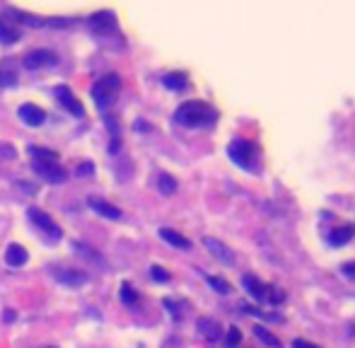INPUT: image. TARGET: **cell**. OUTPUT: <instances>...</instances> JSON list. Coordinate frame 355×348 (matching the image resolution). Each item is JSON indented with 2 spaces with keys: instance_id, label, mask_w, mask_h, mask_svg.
I'll return each mask as SVG.
<instances>
[{
  "instance_id": "obj_19",
  "label": "cell",
  "mask_w": 355,
  "mask_h": 348,
  "mask_svg": "<svg viewBox=\"0 0 355 348\" xmlns=\"http://www.w3.org/2000/svg\"><path fill=\"white\" fill-rule=\"evenodd\" d=\"M355 227H339V230H334V232H331V235H329V242H331V245H334V247H341V245H345V242H348V240H353V235H355Z\"/></svg>"
},
{
  "instance_id": "obj_31",
  "label": "cell",
  "mask_w": 355,
  "mask_h": 348,
  "mask_svg": "<svg viewBox=\"0 0 355 348\" xmlns=\"http://www.w3.org/2000/svg\"><path fill=\"white\" fill-rule=\"evenodd\" d=\"M92 174V164H83V167H77V177H90Z\"/></svg>"
},
{
  "instance_id": "obj_9",
  "label": "cell",
  "mask_w": 355,
  "mask_h": 348,
  "mask_svg": "<svg viewBox=\"0 0 355 348\" xmlns=\"http://www.w3.org/2000/svg\"><path fill=\"white\" fill-rule=\"evenodd\" d=\"M53 278L66 288H80L90 281V276L85 271H80V269H68V266L53 269Z\"/></svg>"
},
{
  "instance_id": "obj_20",
  "label": "cell",
  "mask_w": 355,
  "mask_h": 348,
  "mask_svg": "<svg viewBox=\"0 0 355 348\" xmlns=\"http://www.w3.org/2000/svg\"><path fill=\"white\" fill-rule=\"evenodd\" d=\"M157 189H160L165 196L176 194V179H174V177H172V174L162 172L160 177H157Z\"/></svg>"
},
{
  "instance_id": "obj_16",
  "label": "cell",
  "mask_w": 355,
  "mask_h": 348,
  "mask_svg": "<svg viewBox=\"0 0 355 348\" xmlns=\"http://www.w3.org/2000/svg\"><path fill=\"white\" fill-rule=\"evenodd\" d=\"M160 237L167 242V245L176 247V249H191V242L186 240V237L181 235V232L172 230V227H160Z\"/></svg>"
},
{
  "instance_id": "obj_14",
  "label": "cell",
  "mask_w": 355,
  "mask_h": 348,
  "mask_svg": "<svg viewBox=\"0 0 355 348\" xmlns=\"http://www.w3.org/2000/svg\"><path fill=\"white\" fill-rule=\"evenodd\" d=\"M27 261H29V251H27L25 247L17 245V242L8 245V249H5V264H8V266L20 269V266H25Z\"/></svg>"
},
{
  "instance_id": "obj_8",
  "label": "cell",
  "mask_w": 355,
  "mask_h": 348,
  "mask_svg": "<svg viewBox=\"0 0 355 348\" xmlns=\"http://www.w3.org/2000/svg\"><path fill=\"white\" fill-rule=\"evenodd\" d=\"M58 63V56L49 49H34L25 56L27 71H42V68H53Z\"/></svg>"
},
{
  "instance_id": "obj_4",
  "label": "cell",
  "mask_w": 355,
  "mask_h": 348,
  "mask_svg": "<svg viewBox=\"0 0 355 348\" xmlns=\"http://www.w3.org/2000/svg\"><path fill=\"white\" fill-rule=\"evenodd\" d=\"M118 90H121V77H118L116 73H107V75H102L97 82H94L92 92H90V95H92L97 109L107 112V109L111 107L114 102H116Z\"/></svg>"
},
{
  "instance_id": "obj_22",
  "label": "cell",
  "mask_w": 355,
  "mask_h": 348,
  "mask_svg": "<svg viewBox=\"0 0 355 348\" xmlns=\"http://www.w3.org/2000/svg\"><path fill=\"white\" fill-rule=\"evenodd\" d=\"M254 334H257L259 338H261L263 343H266V346H271V348H280V341L276 336H273L271 332H268V329H263V327H257L254 329Z\"/></svg>"
},
{
  "instance_id": "obj_6",
  "label": "cell",
  "mask_w": 355,
  "mask_h": 348,
  "mask_svg": "<svg viewBox=\"0 0 355 348\" xmlns=\"http://www.w3.org/2000/svg\"><path fill=\"white\" fill-rule=\"evenodd\" d=\"M242 286H244V290H247L249 295H252L254 300H259V302L280 305V302L285 300V293L280 290V288L268 286V283H263L261 278H257L254 273H247V276L242 278Z\"/></svg>"
},
{
  "instance_id": "obj_25",
  "label": "cell",
  "mask_w": 355,
  "mask_h": 348,
  "mask_svg": "<svg viewBox=\"0 0 355 348\" xmlns=\"http://www.w3.org/2000/svg\"><path fill=\"white\" fill-rule=\"evenodd\" d=\"M121 300H124L126 305H133V302L138 300V295H135L133 288H131L129 283H124V286H121Z\"/></svg>"
},
{
  "instance_id": "obj_3",
  "label": "cell",
  "mask_w": 355,
  "mask_h": 348,
  "mask_svg": "<svg viewBox=\"0 0 355 348\" xmlns=\"http://www.w3.org/2000/svg\"><path fill=\"white\" fill-rule=\"evenodd\" d=\"M227 155L239 169L247 172H259V162H261V148L254 140L247 138H235L227 145Z\"/></svg>"
},
{
  "instance_id": "obj_26",
  "label": "cell",
  "mask_w": 355,
  "mask_h": 348,
  "mask_svg": "<svg viewBox=\"0 0 355 348\" xmlns=\"http://www.w3.org/2000/svg\"><path fill=\"white\" fill-rule=\"evenodd\" d=\"M150 276H153V281H160V283L170 281V273H167L162 266H153V269H150Z\"/></svg>"
},
{
  "instance_id": "obj_30",
  "label": "cell",
  "mask_w": 355,
  "mask_h": 348,
  "mask_svg": "<svg viewBox=\"0 0 355 348\" xmlns=\"http://www.w3.org/2000/svg\"><path fill=\"white\" fill-rule=\"evenodd\" d=\"M293 348H321V346H317V343L304 341V338H295V341H293Z\"/></svg>"
},
{
  "instance_id": "obj_11",
  "label": "cell",
  "mask_w": 355,
  "mask_h": 348,
  "mask_svg": "<svg viewBox=\"0 0 355 348\" xmlns=\"http://www.w3.org/2000/svg\"><path fill=\"white\" fill-rule=\"evenodd\" d=\"M17 116L22 119V123H27V126H31V128L44 126V121H47V112H44L42 107H36V104H31V102L22 104V107L17 109Z\"/></svg>"
},
{
  "instance_id": "obj_2",
  "label": "cell",
  "mask_w": 355,
  "mask_h": 348,
  "mask_svg": "<svg viewBox=\"0 0 355 348\" xmlns=\"http://www.w3.org/2000/svg\"><path fill=\"white\" fill-rule=\"evenodd\" d=\"M174 121L184 128H211L218 121V112L211 104L198 102V99H189V102L176 107Z\"/></svg>"
},
{
  "instance_id": "obj_18",
  "label": "cell",
  "mask_w": 355,
  "mask_h": 348,
  "mask_svg": "<svg viewBox=\"0 0 355 348\" xmlns=\"http://www.w3.org/2000/svg\"><path fill=\"white\" fill-rule=\"evenodd\" d=\"M162 85L167 90H174V92H184L186 87H189V77H186V73H167L162 77Z\"/></svg>"
},
{
  "instance_id": "obj_21",
  "label": "cell",
  "mask_w": 355,
  "mask_h": 348,
  "mask_svg": "<svg viewBox=\"0 0 355 348\" xmlns=\"http://www.w3.org/2000/svg\"><path fill=\"white\" fill-rule=\"evenodd\" d=\"M206 281H208V286H211L215 293H220V295H230V293H232V286L225 281V278H218V276H206Z\"/></svg>"
},
{
  "instance_id": "obj_32",
  "label": "cell",
  "mask_w": 355,
  "mask_h": 348,
  "mask_svg": "<svg viewBox=\"0 0 355 348\" xmlns=\"http://www.w3.org/2000/svg\"><path fill=\"white\" fill-rule=\"evenodd\" d=\"M49 348H53V346H49Z\"/></svg>"
},
{
  "instance_id": "obj_1",
  "label": "cell",
  "mask_w": 355,
  "mask_h": 348,
  "mask_svg": "<svg viewBox=\"0 0 355 348\" xmlns=\"http://www.w3.org/2000/svg\"><path fill=\"white\" fill-rule=\"evenodd\" d=\"M29 162L31 169L49 184H63L66 182V169L61 167L58 155L53 150L42 148V145H29Z\"/></svg>"
},
{
  "instance_id": "obj_28",
  "label": "cell",
  "mask_w": 355,
  "mask_h": 348,
  "mask_svg": "<svg viewBox=\"0 0 355 348\" xmlns=\"http://www.w3.org/2000/svg\"><path fill=\"white\" fill-rule=\"evenodd\" d=\"M165 308H170V314L174 319H181V310H179V305H176L174 300H170V297H167V300H165Z\"/></svg>"
},
{
  "instance_id": "obj_27",
  "label": "cell",
  "mask_w": 355,
  "mask_h": 348,
  "mask_svg": "<svg viewBox=\"0 0 355 348\" xmlns=\"http://www.w3.org/2000/svg\"><path fill=\"white\" fill-rule=\"evenodd\" d=\"M15 148L8 143H0V160H15Z\"/></svg>"
},
{
  "instance_id": "obj_29",
  "label": "cell",
  "mask_w": 355,
  "mask_h": 348,
  "mask_svg": "<svg viewBox=\"0 0 355 348\" xmlns=\"http://www.w3.org/2000/svg\"><path fill=\"white\" fill-rule=\"evenodd\" d=\"M341 273L345 278H355V261H345L343 266H341Z\"/></svg>"
},
{
  "instance_id": "obj_7",
  "label": "cell",
  "mask_w": 355,
  "mask_h": 348,
  "mask_svg": "<svg viewBox=\"0 0 355 348\" xmlns=\"http://www.w3.org/2000/svg\"><path fill=\"white\" fill-rule=\"evenodd\" d=\"M90 32L94 36H114L118 34V22H116V15L111 10H102V12H94L90 17Z\"/></svg>"
},
{
  "instance_id": "obj_17",
  "label": "cell",
  "mask_w": 355,
  "mask_h": 348,
  "mask_svg": "<svg viewBox=\"0 0 355 348\" xmlns=\"http://www.w3.org/2000/svg\"><path fill=\"white\" fill-rule=\"evenodd\" d=\"M198 332H201L203 336L208 338V341H218V338L222 336L220 324H218L215 319H211V317H201V319H198Z\"/></svg>"
},
{
  "instance_id": "obj_13",
  "label": "cell",
  "mask_w": 355,
  "mask_h": 348,
  "mask_svg": "<svg viewBox=\"0 0 355 348\" xmlns=\"http://www.w3.org/2000/svg\"><path fill=\"white\" fill-rule=\"evenodd\" d=\"M88 206L94 210L97 215H102V218H107V221H121V210L116 208V206H111L109 201L104 199H97V196H92V199L88 201Z\"/></svg>"
},
{
  "instance_id": "obj_10",
  "label": "cell",
  "mask_w": 355,
  "mask_h": 348,
  "mask_svg": "<svg viewBox=\"0 0 355 348\" xmlns=\"http://www.w3.org/2000/svg\"><path fill=\"white\" fill-rule=\"evenodd\" d=\"M56 99H58V104L66 109V112L73 114V116H77V119L85 116V107L80 104V99L70 92V87L68 85H58L56 87Z\"/></svg>"
},
{
  "instance_id": "obj_5",
  "label": "cell",
  "mask_w": 355,
  "mask_h": 348,
  "mask_svg": "<svg viewBox=\"0 0 355 348\" xmlns=\"http://www.w3.org/2000/svg\"><path fill=\"white\" fill-rule=\"evenodd\" d=\"M27 215H29V223L36 227V230H39V235H42V240L47 242V245H58V242L63 240L61 225L53 221V218L47 213V210L34 208V206H31V208L27 210Z\"/></svg>"
},
{
  "instance_id": "obj_12",
  "label": "cell",
  "mask_w": 355,
  "mask_h": 348,
  "mask_svg": "<svg viewBox=\"0 0 355 348\" xmlns=\"http://www.w3.org/2000/svg\"><path fill=\"white\" fill-rule=\"evenodd\" d=\"M203 247H206V249L211 251V254L215 256L218 261L227 264V266H232V264H235V254H232V249L225 245V242L215 240V237H203Z\"/></svg>"
},
{
  "instance_id": "obj_15",
  "label": "cell",
  "mask_w": 355,
  "mask_h": 348,
  "mask_svg": "<svg viewBox=\"0 0 355 348\" xmlns=\"http://www.w3.org/2000/svg\"><path fill=\"white\" fill-rule=\"evenodd\" d=\"M20 29H17L15 25H12L8 17H0V44H5V47H12V44H17L20 41Z\"/></svg>"
},
{
  "instance_id": "obj_23",
  "label": "cell",
  "mask_w": 355,
  "mask_h": 348,
  "mask_svg": "<svg viewBox=\"0 0 355 348\" xmlns=\"http://www.w3.org/2000/svg\"><path fill=\"white\" fill-rule=\"evenodd\" d=\"M239 341H242V332L237 327H230L225 334V348H239Z\"/></svg>"
},
{
  "instance_id": "obj_24",
  "label": "cell",
  "mask_w": 355,
  "mask_h": 348,
  "mask_svg": "<svg viewBox=\"0 0 355 348\" xmlns=\"http://www.w3.org/2000/svg\"><path fill=\"white\" fill-rule=\"evenodd\" d=\"M12 85H17V75L0 68V87H12Z\"/></svg>"
}]
</instances>
